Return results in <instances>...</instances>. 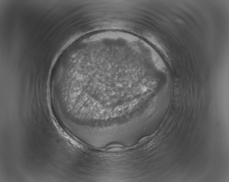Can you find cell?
<instances>
[{
	"instance_id": "6da1fadb",
	"label": "cell",
	"mask_w": 229,
	"mask_h": 182,
	"mask_svg": "<svg viewBox=\"0 0 229 182\" xmlns=\"http://www.w3.org/2000/svg\"><path fill=\"white\" fill-rule=\"evenodd\" d=\"M151 86L146 84H142L139 86L135 90L136 93L138 94H144L148 92L152 88H151Z\"/></svg>"
}]
</instances>
